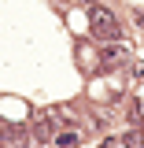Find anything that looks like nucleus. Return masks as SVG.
Returning <instances> with one entry per match:
<instances>
[{
	"label": "nucleus",
	"mask_w": 144,
	"mask_h": 148,
	"mask_svg": "<svg viewBox=\"0 0 144 148\" xmlns=\"http://www.w3.org/2000/svg\"><path fill=\"white\" fill-rule=\"evenodd\" d=\"M78 4H96V0H78Z\"/></svg>",
	"instance_id": "obj_8"
},
{
	"label": "nucleus",
	"mask_w": 144,
	"mask_h": 148,
	"mask_svg": "<svg viewBox=\"0 0 144 148\" xmlns=\"http://www.w3.org/2000/svg\"><path fill=\"white\" fill-rule=\"evenodd\" d=\"M100 148H118V141H115V137H104V141H100Z\"/></svg>",
	"instance_id": "obj_7"
},
{
	"label": "nucleus",
	"mask_w": 144,
	"mask_h": 148,
	"mask_svg": "<svg viewBox=\"0 0 144 148\" xmlns=\"http://www.w3.org/2000/svg\"><path fill=\"white\" fill-rule=\"evenodd\" d=\"M129 74L133 78H144V59H129Z\"/></svg>",
	"instance_id": "obj_5"
},
{
	"label": "nucleus",
	"mask_w": 144,
	"mask_h": 148,
	"mask_svg": "<svg viewBox=\"0 0 144 148\" xmlns=\"http://www.w3.org/2000/svg\"><path fill=\"white\" fill-rule=\"evenodd\" d=\"M126 148H141V133H126Z\"/></svg>",
	"instance_id": "obj_6"
},
{
	"label": "nucleus",
	"mask_w": 144,
	"mask_h": 148,
	"mask_svg": "<svg viewBox=\"0 0 144 148\" xmlns=\"http://www.w3.org/2000/svg\"><path fill=\"white\" fill-rule=\"evenodd\" d=\"M55 119H59V111H41V115H37V122H33L37 141H48V137H55Z\"/></svg>",
	"instance_id": "obj_2"
},
{
	"label": "nucleus",
	"mask_w": 144,
	"mask_h": 148,
	"mask_svg": "<svg viewBox=\"0 0 144 148\" xmlns=\"http://www.w3.org/2000/svg\"><path fill=\"white\" fill-rule=\"evenodd\" d=\"M129 59V52L118 45V41H107V48H104V63L107 67H118V63H126Z\"/></svg>",
	"instance_id": "obj_3"
},
{
	"label": "nucleus",
	"mask_w": 144,
	"mask_h": 148,
	"mask_svg": "<svg viewBox=\"0 0 144 148\" xmlns=\"http://www.w3.org/2000/svg\"><path fill=\"white\" fill-rule=\"evenodd\" d=\"M89 30L96 41H118V22H115V15H111L104 4H92L89 11Z\"/></svg>",
	"instance_id": "obj_1"
},
{
	"label": "nucleus",
	"mask_w": 144,
	"mask_h": 148,
	"mask_svg": "<svg viewBox=\"0 0 144 148\" xmlns=\"http://www.w3.org/2000/svg\"><path fill=\"white\" fill-rule=\"evenodd\" d=\"M55 145H59V148H74V145H81V133L67 130V133H59V137H55Z\"/></svg>",
	"instance_id": "obj_4"
}]
</instances>
